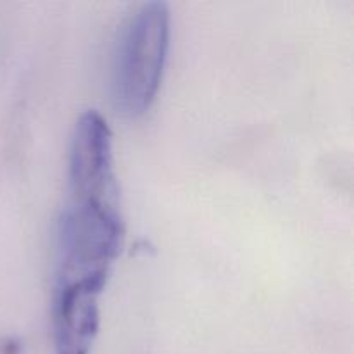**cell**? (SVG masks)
<instances>
[{
    "label": "cell",
    "mask_w": 354,
    "mask_h": 354,
    "mask_svg": "<svg viewBox=\"0 0 354 354\" xmlns=\"http://www.w3.org/2000/svg\"><path fill=\"white\" fill-rule=\"evenodd\" d=\"M169 19L168 3L156 0L144 3L121 30L111 71V95L123 116H142L158 93L169 47Z\"/></svg>",
    "instance_id": "2"
},
{
    "label": "cell",
    "mask_w": 354,
    "mask_h": 354,
    "mask_svg": "<svg viewBox=\"0 0 354 354\" xmlns=\"http://www.w3.org/2000/svg\"><path fill=\"white\" fill-rule=\"evenodd\" d=\"M113 133L97 111L82 114L69 149L68 199L59 220L57 282L106 287L123 244Z\"/></svg>",
    "instance_id": "1"
},
{
    "label": "cell",
    "mask_w": 354,
    "mask_h": 354,
    "mask_svg": "<svg viewBox=\"0 0 354 354\" xmlns=\"http://www.w3.org/2000/svg\"><path fill=\"white\" fill-rule=\"evenodd\" d=\"M95 283H55V354H88L99 330V297Z\"/></svg>",
    "instance_id": "3"
}]
</instances>
